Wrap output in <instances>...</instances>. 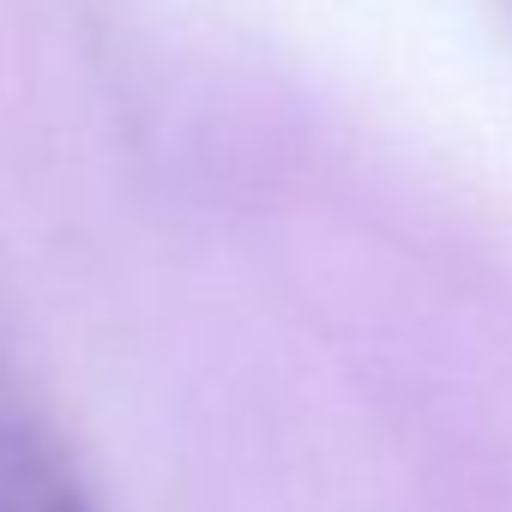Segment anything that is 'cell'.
Here are the masks:
<instances>
[{
  "label": "cell",
  "instance_id": "6da1fadb",
  "mask_svg": "<svg viewBox=\"0 0 512 512\" xmlns=\"http://www.w3.org/2000/svg\"><path fill=\"white\" fill-rule=\"evenodd\" d=\"M0 512H13V506H0ZM43 512H79V506H67V500H55V506H43Z\"/></svg>",
  "mask_w": 512,
  "mask_h": 512
}]
</instances>
